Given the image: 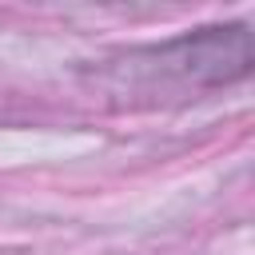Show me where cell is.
<instances>
[{
	"label": "cell",
	"mask_w": 255,
	"mask_h": 255,
	"mask_svg": "<svg viewBox=\"0 0 255 255\" xmlns=\"http://www.w3.org/2000/svg\"><path fill=\"white\" fill-rule=\"evenodd\" d=\"M247 72H251V32L247 24H227L128 52L124 60L108 64L100 80L112 96H124L128 104H155L163 96L183 100L235 84Z\"/></svg>",
	"instance_id": "cell-1"
}]
</instances>
